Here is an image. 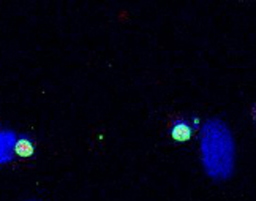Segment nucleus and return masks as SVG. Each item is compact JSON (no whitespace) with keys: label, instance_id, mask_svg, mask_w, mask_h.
Returning <instances> with one entry per match:
<instances>
[{"label":"nucleus","instance_id":"1","mask_svg":"<svg viewBox=\"0 0 256 201\" xmlns=\"http://www.w3.org/2000/svg\"><path fill=\"white\" fill-rule=\"evenodd\" d=\"M201 162L212 179H230L234 171L236 144L230 127L220 119L208 120L201 128Z\"/></svg>","mask_w":256,"mask_h":201},{"label":"nucleus","instance_id":"2","mask_svg":"<svg viewBox=\"0 0 256 201\" xmlns=\"http://www.w3.org/2000/svg\"><path fill=\"white\" fill-rule=\"evenodd\" d=\"M18 136L13 130H2V133H0V160H2V163H8L12 162L13 158V154L16 152V144H18Z\"/></svg>","mask_w":256,"mask_h":201},{"label":"nucleus","instance_id":"3","mask_svg":"<svg viewBox=\"0 0 256 201\" xmlns=\"http://www.w3.org/2000/svg\"><path fill=\"white\" fill-rule=\"evenodd\" d=\"M170 133L176 141H186V139L192 138L193 127L186 120H176L170 130Z\"/></svg>","mask_w":256,"mask_h":201},{"label":"nucleus","instance_id":"4","mask_svg":"<svg viewBox=\"0 0 256 201\" xmlns=\"http://www.w3.org/2000/svg\"><path fill=\"white\" fill-rule=\"evenodd\" d=\"M16 154L21 157H28L34 154V144L28 138H19L16 144Z\"/></svg>","mask_w":256,"mask_h":201},{"label":"nucleus","instance_id":"5","mask_svg":"<svg viewBox=\"0 0 256 201\" xmlns=\"http://www.w3.org/2000/svg\"><path fill=\"white\" fill-rule=\"evenodd\" d=\"M254 117H256V116H254Z\"/></svg>","mask_w":256,"mask_h":201}]
</instances>
